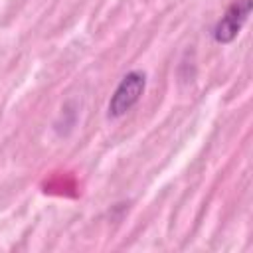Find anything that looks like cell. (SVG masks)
<instances>
[{
  "instance_id": "cell-1",
  "label": "cell",
  "mask_w": 253,
  "mask_h": 253,
  "mask_svg": "<svg viewBox=\"0 0 253 253\" xmlns=\"http://www.w3.org/2000/svg\"><path fill=\"white\" fill-rule=\"evenodd\" d=\"M146 89V73L140 69H132L123 79L119 81L117 89L111 95L109 107H107V117L109 119H121L125 117L142 97Z\"/></svg>"
},
{
  "instance_id": "cell-2",
  "label": "cell",
  "mask_w": 253,
  "mask_h": 253,
  "mask_svg": "<svg viewBox=\"0 0 253 253\" xmlns=\"http://www.w3.org/2000/svg\"><path fill=\"white\" fill-rule=\"evenodd\" d=\"M251 8H253V0H237V2H233L225 10V14L217 20V24L213 26V30H211L213 42L231 43L237 38V34L241 32L243 24L247 22V18L251 14Z\"/></svg>"
}]
</instances>
